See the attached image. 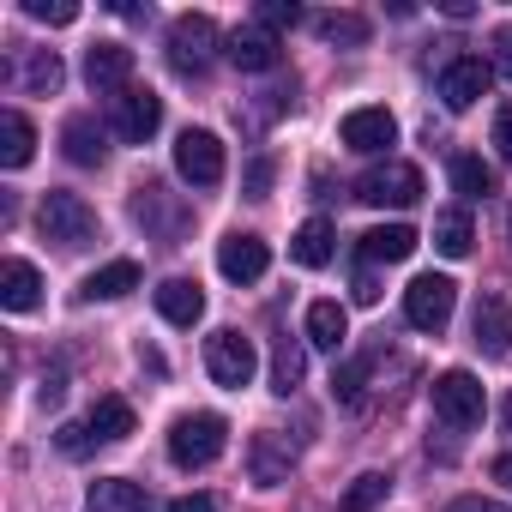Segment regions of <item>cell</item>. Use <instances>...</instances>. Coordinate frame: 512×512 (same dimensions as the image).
Wrapping results in <instances>:
<instances>
[{
    "instance_id": "6da1fadb",
    "label": "cell",
    "mask_w": 512,
    "mask_h": 512,
    "mask_svg": "<svg viewBox=\"0 0 512 512\" xmlns=\"http://www.w3.org/2000/svg\"><path fill=\"white\" fill-rule=\"evenodd\" d=\"M223 446H229V422H223L217 410H193V416H181V422L169 428V458H175L181 470H205V464H217Z\"/></svg>"
},
{
    "instance_id": "7a4b0ae2",
    "label": "cell",
    "mask_w": 512,
    "mask_h": 512,
    "mask_svg": "<svg viewBox=\"0 0 512 512\" xmlns=\"http://www.w3.org/2000/svg\"><path fill=\"white\" fill-rule=\"evenodd\" d=\"M356 199H362V205H392V211H404V205L422 199V169L386 157V163H374V169L356 181Z\"/></svg>"
},
{
    "instance_id": "3957f363",
    "label": "cell",
    "mask_w": 512,
    "mask_h": 512,
    "mask_svg": "<svg viewBox=\"0 0 512 512\" xmlns=\"http://www.w3.org/2000/svg\"><path fill=\"white\" fill-rule=\"evenodd\" d=\"M37 223H43V235L61 241V247H85V241H97V211H91L79 193H43Z\"/></svg>"
},
{
    "instance_id": "277c9868",
    "label": "cell",
    "mask_w": 512,
    "mask_h": 512,
    "mask_svg": "<svg viewBox=\"0 0 512 512\" xmlns=\"http://www.w3.org/2000/svg\"><path fill=\"white\" fill-rule=\"evenodd\" d=\"M211 49H217V25H211L205 13H181V19L169 25V67H175L181 79H199V73L211 67Z\"/></svg>"
},
{
    "instance_id": "5b68a950",
    "label": "cell",
    "mask_w": 512,
    "mask_h": 512,
    "mask_svg": "<svg viewBox=\"0 0 512 512\" xmlns=\"http://www.w3.org/2000/svg\"><path fill=\"white\" fill-rule=\"evenodd\" d=\"M434 416L446 422V428H476L482 422V380L476 374H464V368H446L440 380H434Z\"/></svg>"
},
{
    "instance_id": "8992f818",
    "label": "cell",
    "mask_w": 512,
    "mask_h": 512,
    "mask_svg": "<svg viewBox=\"0 0 512 512\" xmlns=\"http://www.w3.org/2000/svg\"><path fill=\"white\" fill-rule=\"evenodd\" d=\"M253 368H260L253 338H241V332H211V338H205V374H211L217 386L241 392V386L253 380Z\"/></svg>"
},
{
    "instance_id": "52a82bcc",
    "label": "cell",
    "mask_w": 512,
    "mask_h": 512,
    "mask_svg": "<svg viewBox=\"0 0 512 512\" xmlns=\"http://www.w3.org/2000/svg\"><path fill=\"white\" fill-rule=\"evenodd\" d=\"M452 308H458V284L440 278V272H428V278H416V284L404 290V320H410L416 332H440V326L452 320Z\"/></svg>"
},
{
    "instance_id": "ba28073f",
    "label": "cell",
    "mask_w": 512,
    "mask_h": 512,
    "mask_svg": "<svg viewBox=\"0 0 512 512\" xmlns=\"http://www.w3.org/2000/svg\"><path fill=\"white\" fill-rule=\"evenodd\" d=\"M175 169H181V181H193V187H217V181H223V139L205 133V127H187V133L175 139Z\"/></svg>"
},
{
    "instance_id": "9c48e42d",
    "label": "cell",
    "mask_w": 512,
    "mask_h": 512,
    "mask_svg": "<svg viewBox=\"0 0 512 512\" xmlns=\"http://www.w3.org/2000/svg\"><path fill=\"white\" fill-rule=\"evenodd\" d=\"M488 79H494V67H488L482 55H452V61L440 67V103H446L452 115H464V109H476V97L488 91Z\"/></svg>"
},
{
    "instance_id": "30bf717a",
    "label": "cell",
    "mask_w": 512,
    "mask_h": 512,
    "mask_svg": "<svg viewBox=\"0 0 512 512\" xmlns=\"http://www.w3.org/2000/svg\"><path fill=\"white\" fill-rule=\"evenodd\" d=\"M266 266H272V247H266L260 235L235 229V235H223V241H217V272H223L229 284H260V278H266Z\"/></svg>"
},
{
    "instance_id": "8fae6325",
    "label": "cell",
    "mask_w": 512,
    "mask_h": 512,
    "mask_svg": "<svg viewBox=\"0 0 512 512\" xmlns=\"http://www.w3.org/2000/svg\"><path fill=\"white\" fill-rule=\"evenodd\" d=\"M157 127H163V97H157V91L127 85V91L115 97V133H121L127 145H145Z\"/></svg>"
},
{
    "instance_id": "7c38bea8",
    "label": "cell",
    "mask_w": 512,
    "mask_h": 512,
    "mask_svg": "<svg viewBox=\"0 0 512 512\" xmlns=\"http://www.w3.org/2000/svg\"><path fill=\"white\" fill-rule=\"evenodd\" d=\"M223 55H229V61H235L241 73H272L284 49H278V31H266V25H235V31H229V49H223Z\"/></svg>"
},
{
    "instance_id": "4fadbf2b",
    "label": "cell",
    "mask_w": 512,
    "mask_h": 512,
    "mask_svg": "<svg viewBox=\"0 0 512 512\" xmlns=\"http://www.w3.org/2000/svg\"><path fill=\"white\" fill-rule=\"evenodd\" d=\"M338 139H344L350 151L374 157V151H386V145L398 139V121H392L386 109H350V115H344V127H338Z\"/></svg>"
},
{
    "instance_id": "5bb4252c",
    "label": "cell",
    "mask_w": 512,
    "mask_h": 512,
    "mask_svg": "<svg viewBox=\"0 0 512 512\" xmlns=\"http://www.w3.org/2000/svg\"><path fill=\"white\" fill-rule=\"evenodd\" d=\"M85 79H91V91H127V79H133V49L97 43V49L85 55Z\"/></svg>"
},
{
    "instance_id": "9a60e30c",
    "label": "cell",
    "mask_w": 512,
    "mask_h": 512,
    "mask_svg": "<svg viewBox=\"0 0 512 512\" xmlns=\"http://www.w3.org/2000/svg\"><path fill=\"white\" fill-rule=\"evenodd\" d=\"M476 350L482 356H512V314H506V302L500 296H482L476 302Z\"/></svg>"
},
{
    "instance_id": "2e32d148",
    "label": "cell",
    "mask_w": 512,
    "mask_h": 512,
    "mask_svg": "<svg viewBox=\"0 0 512 512\" xmlns=\"http://www.w3.org/2000/svg\"><path fill=\"white\" fill-rule=\"evenodd\" d=\"M85 512H151V494H145V482H127V476H97V482H91Z\"/></svg>"
},
{
    "instance_id": "e0dca14e",
    "label": "cell",
    "mask_w": 512,
    "mask_h": 512,
    "mask_svg": "<svg viewBox=\"0 0 512 512\" xmlns=\"http://www.w3.org/2000/svg\"><path fill=\"white\" fill-rule=\"evenodd\" d=\"M410 253H416V229L410 223H380V229L362 235V260L368 266H398V260H410Z\"/></svg>"
},
{
    "instance_id": "ac0fdd59",
    "label": "cell",
    "mask_w": 512,
    "mask_h": 512,
    "mask_svg": "<svg viewBox=\"0 0 512 512\" xmlns=\"http://www.w3.org/2000/svg\"><path fill=\"white\" fill-rule=\"evenodd\" d=\"M43 302V278L31 260H7L0 266V308H13V314H31Z\"/></svg>"
},
{
    "instance_id": "d6986e66",
    "label": "cell",
    "mask_w": 512,
    "mask_h": 512,
    "mask_svg": "<svg viewBox=\"0 0 512 512\" xmlns=\"http://www.w3.org/2000/svg\"><path fill=\"white\" fill-rule=\"evenodd\" d=\"M157 314H163L169 326H199V314H205L199 284H193V278H163V284H157Z\"/></svg>"
},
{
    "instance_id": "ffe728a7",
    "label": "cell",
    "mask_w": 512,
    "mask_h": 512,
    "mask_svg": "<svg viewBox=\"0 0 512 512\" xmlns=\"http://www.w3.org/2000/svg\"><path fill=\"white\" fill-rule=\"evenodd\" d=\"M332 241H338L332 223H326V217H308V223L290 235V260L308 266V272H320V266H332Z\"/></svg>"
},
{
    "instance_id": "44dd1931",
    "label": "cell",
    "mask_w": 512,
    "mask_h": 512,
    "mask_svg": "<svg viewBox=\"0 0 512 512\" xmlns=\"http://www.w3.org/2000/svg\"><path fill=\"white\" fill-rule=\"evenodd\" d=\"M37 157V127L19 115V109H7V115H0V163H7V169H25Z\"/></svg>"
},
{
    "instance_id": "7402d4cb",
    "label": "cell",
    "mask_w": 512,
    "mask_h": 512,
    "mask_svg": "<svg viewBox=\"0 0 512 512\" xmlns=\"http://www.w3.org/2000/svg\"><path fill=\"white\" fill-rule=\"evenodd\" d=\"M61 145H67V157H73L79 169H97V163L109 157V145H103V127H91V115H73V121L61 127Z\"/></svg>"
},
{
    "instance_id": "603a6c76",
    "label": "cell",
    "mask_w": 512,
    "mask_h": 512,
    "mask_svg": "<svg viewBox=\"0 0 512 512\" xmlns=\"http://www.w3.org/2000/svg\"><path fill=\"white\" fill-rule=\"evenodd\" d=\"M127 290H139V266H133V260H109L103 272H91V278H85V290H79V296H85V302H121Z\"/></svg>"
},
{
    "instance_id": "cb8c5ba5",
    "label": "cell",
    "mask_w": 512,
    "mask_h": 512,
    "mask_svg": "<svg viewBox=\"0 0 512 512\" xmlns=\"http://www.w3.org/2000/svg\"><path fill=\"white\" fill-rule=\"evenodd\" d=\"M434 247L446 253V260H464V253L476 247V223H470V211H458V205L440 211V217H434Z\"/></svg>"
},
{
    "instance_id": "d4e9b609",
    "label": "cell",
    "mask_w": 512,
    "mask_h": 512,
    "mask_svg": "<svg viewBox=\"0 0 512 512\" xmlns=\"http://www.w3.org/2000/svg\"><path fill=\"white\" fill-rule=\"evenodd\" d=\"M344 338H350V320H344V308L338 302H314L308 308V344H320V350H344Z\"/></svg>"
},
{
    "instance_id": "484cf974",
    "label": "cell",
    "mask_w": 512,
    "mask_h": 512,
    "mask_svg": "<svg viewBox=\"0 0 512 512\" xmlns=\"http://www.w3.org/2000/svg\"><path fill=\"white\" fill-rule=\"evenodd\" d=\"M253 482H260V488L290 482V452H284L272 434H253Z\"/></svg>"
},
{
    "instance_id": "4316f807",
    "label": "cell",
    "mask_w": 512,
    "mask_h": 512,
    "mask_svg": "<svg viewBox=\"0 0 512 512\" xmlns=\"http://www.w3.org/2000/svg\"><path fill=\"white\" fill-rule=\"evenodd\" d=\"M85 422H91L97 440H127V434H133V404H127V398H97Z\"/></svg>"
},
{
    "instance_id": "83f0119b",
    "label": "cell",
    "mask_w": 512,
    "mask_h": 512,
    "mask_svg": "<svg viewBox=\"0 0 512 512\" xmlns=\"http://www.w3.org/2000/svg\"><path fill=\"white\" fill-rule=\"evenodd\" d=\"M302 374H308V356H302V344L296 338H278V350H272V392H296L302 386Z\"/></svg>"
},
{
    "instance_id": "f1b7e54d",
    "label": "cell",
    "mask_w": 512,
    "mask_h": 512,
    "mask_svg": "<svg viewBox=\"0 0 512 512\" xmlns=\"http://www.w3.org/2000/svg\"><path fill=\"white\" fill-rule=\"evenodd\" d=\"M392 494V476L386 470H362L350 488H344V500H338V512H374L380 500Z\"/></svg>"
},
{
    "instance_id": "f546056e",
    "label": "cell",
    "mask_w": 512,
    "mask_h": 512,
    "mask_svg": "<svg viewBox=\"0 0 512 512\" xmlns=\"http://www.w3.org/2000/svg\"><path fill=\"white\" fill-rule=\"evenodd\" d=\"M314 31L326 43H344V49H362L368 43V19L362 13H326V19H314Z\"/></svg>"
},
{
    "instance_id": "4dcf8cb0",
    "label": "cell",
    "mask_w": 512,
    "mask_h": 512,
    "mask_svg": "<svg viewBox=\"0 0 512 512\" xmlns=\"http://www.w3.org/2000/svg\"><path fill=\"white\" fill-rule=\"evenodd\" d=\"M61 79H67V67H61V55L55 49H31V61H25V91H61Z\"/></svg>"
},
{
    "instance_id": "1f68e13d",
    "label": "cell",
    "mask_w": 512,
    "mask_h": 512,
    "mask_svg": "<svg viewBox=\"0 0 512 512\" xmlns=\"http://www.w3.org/2000/svg\"><path fill=\"white\" fill-rule=\"evenodd\" d=\"M452 187H458L464 199H488V193H494V169H488L482 157H452Z\"/></svg>"
},
{
    "instance_id": "d6a6232c",
    "label": "cell",
    "mask_w": 512,
    "mask_h": 512,
    "mask_svg": "<svg viewBox=\"0 0 512 512\" xmlns=\"http://www.w3.org/2000/svg\"><path fill=\"white\" fill-rule=\"evenodd\" d=\"M332 398H338V404H350V410H356V404H362V398H368V368H362V362H344V368H338V374H332Z\"/></svg>"
},
{
    "instance_id": "836d02e7",
    "label": "cell",
    "mask_w": 512,
    "mask_h": 512,
    "mask_svg": "<svg viewBox=\"0 0 512 512\" xmlns=\"http://www.w3.org/2000/svg\"><path fill=\"white\" fill-rule=\"evenodd\" d=\"M25 13H31L37 25H73V19H79L73 0H25Z\"/></svg>"
},
{
    "instance_id": "e575fe53",
    "label": "cell",
    "mask_w": 512,
    "mask_h": 512,
    "mask_svg": "<svg viewBox=\"0 0 512 512\" xmlns=\"http://www.w3.org/2000/svg\"><path fill=\"white\" fill-rule=\"evenodd\" d=\"M55 446H61L67 458H85V452L97 446V434H91V422H67V428L55 434Z\"/></svg>"
},
{
    "instance_id": "d590c367",
    "label": "cell",
    "mask_w": 512,
    "mask_h": 512,
    "mask_svg": "<svg viewBox=\"0 0 512 512\" xmlns=\"http://www.w3.org/2000/svg\"><path fill=\"white\" fill-rule=\"evenodd\" d=\"M296 19H302L296 0H266V7H260V25H266V31H284V25H296Z\"/></svg>"
},
{
    "instance_id": "8d00e7d4",
    "label": "cell",
    "mask_w": 512,
    "mask_h": 512,
    "mask_svg": "<svg viewBox=\"0 0 512 512\" xmlns=\"http://www.w3.org/2000/svg\"><path fill=\"white\" fill-rule=\"evenodd\" d=\"M272 193V157H253L247 163V199H266Z\"/></svg>"
},
{
    "instance_id": "74e56055",
    "label": "cell",
    "mask_w": 512,
    "mask_h": 512,
    "mask_svg": "<svg viewBox=\"0 0 512 512\" xmlns=\"http://www.w3.org/2000/svg\"><path fill=\"white\" fill-rule=\"evenodd\" d=\"M494 73L512 85V25H500V31H494Z\"/></svg>"
},
{
    "instance_id": "f35d334b",
    "label": "cell",
    "mask_w": 512,
    "mask_h": 512,
    "mask_svg": "<svg viewBox=\"0 0 512 512\" xmlns=\"http://www.w3.org/2000/svg\"><path fill=\"white\" fill-rule=\"evenodd\" d=\"M37 398H43V404H61V398H67V368H49V374H43V392H37Z\"/></svg>"
},
{
    "instance_id": "ab89813d",
    "label": "cell",
    "mask_w": 512,
    "mask_h": 512,
    "mask_svg": "<svg viewBox=\"0 0 512 512\" xmlns=\"http://www.w3.org/2000/svg\"><path fill=\"white\" fill-rule=\"evenodd\" d=\"M446 512H512V506H500V500H488V494H464V500H452Z\"/></svg>"
},
{
    "instance_id": "60d3db41",
    "label": "cell",
    "mask_w": 512,
    "mask_h": 512,
    "mask_svg": "<svg viewBox=\"0 0 512 512\" xmlns=\"http://www.w3.org/2000/svg\"><path fill=\"white\" fill-rule=\"evenodd\" d=\"M494 145H500V163L512 169V109H500V121H494Z\"/></svg>"
},
{
    "instance_id": "b9f144b4",
    "label": "cell",
    "mask_w": 512,
    "mask_h": 512,
    "mask_svg": "<svg viewBox=\"0 0 512 512\" xmlns=\"http://www.w3.org/2000/svg\"><path fill=\"white\" fill-rule=\"evenodd\" d=\"M356 302H362V308H374V302H380V284H374V278H368V272H362V278H356Z\"/></svg>"
},
{
    "instance_id": "7bdbcfd3",
    "label": "cell",
    "mask_w": 512,
    "mask_h": 512,
    "mask_svg": "<svg viewBox=\"0 0 512 512\" xmlns=\"http://www.w3.org/2000/svg\"><path fill=\"white\" fill-rule=\"evenodd\" d=\"M169 512H211V500H205V494H181Z\"/></svg>"
},
{
    "instance_id": "ee69618b",
    "label": "cell",
    "mask_w": 512,
    "mask_h": 512,
    "mask_svg": "<svg viewBox=\"0 0 512 512\" xmlns=\"http://www.w3.org/2000/svg\"><path fill=\"white\" fill-rule=\"evenodd\" d=\"M494 482H506V488H512V452H506V458H494Z\"/></svg>"
},
{
    "instance_id": "f6af8a7d",
    "label": "cell",
    "mask_w": 512,
    "mask_h": 512,
    "mask_svg": "<svg viewBox=\"0 0 512 512\" xmlns=\"http://www.w3.org/2000/svg\"><path fill=\"white\" fill-rule=\"evenodd\" d=\"M500 422H506V434H512V398H506V404H500Z\"/></svg>"
},
{
    "instance_id": "bcb514c9",
    "label": "cell",
    "mask_w": 512,
    "mask_h": 512,
    "mask_svg": "<svg viewBox=\"0 0 512 512\" xmlns=\"http://www.w3.org/2000/svg\"><path fill=\"white\" fill-rule=\"evenodd\" d=\"M506 235H512V211H506Z\"/></svg>"
}]
</instances>
